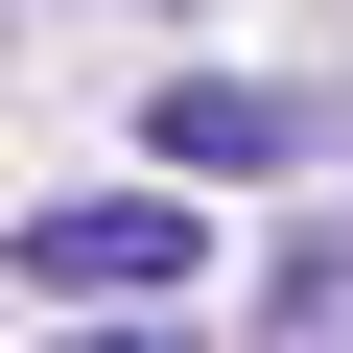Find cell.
Instances as JSON below:
<instances>
[{"mask_svg":"<svg viewBox=\"0 0 353 353\" xmlns=\"http://www.w3.org/2000/svg\"><path fill=\"white\" fill-rule=\"evenodd\" d=\"M141 141H165V189H259V165H306L330 118H306V94H259V71H165V94H141Z\"/></svg>","mask_w":353,"mask_h":353,"instance_id":"7a4b0ae2","label":"cell"},{"mask_svg":"<svg viewBox=\"0 0 353 353\" xmlns=\"http://www.w3.org/2000/svg\"><path fill=\"white\" fill-rule=\"evenodd\" d=\"M71 353H189V330H71Z\"/></svg>","mask_w":353,"mask_h":353,"instance_id":"3957f363","label":"cell"},{"mask_svg":"<svg viewBox=\"0 0 353 353\" xmlns=\"http://www.w3.org/2000/svg\"><path fill=\"white\" fill-rule=\"evenodd\" d=\"M24 283H48V306H165V283H189V189H71V212H24Z\"/></svg>","mask_w":353,"mask_h":353,"instance_id":"6da1fadb","label":"cell"}]
</instances>
